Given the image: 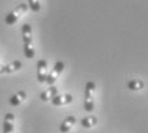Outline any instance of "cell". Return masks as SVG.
Listing matches in <instances>:
<instances>
[{
  "label": "cell",
  "instance_id": "obj_9",
  "mask_svg": "<svg viewBox=\"0 0 148 133\" xmlns=\"http://www.w3.org/2000/svg\"><path fill=\"white\" fill-rule=\"evenodd\" d=\"M27 99V92L26 91H18L17 94L12 95L10 97H9V104L12 105V106L17 108L22 103H24Z\"/></svg>",
  "mask_w": 148,
  "mask_h": 133
},
{
  "label": "cell",
  "instance_id": "obj_14",
  "mask_svg": "<svg viewBox=\"0 0 148 133\" xmlns=\"http://www.w3.org/2000/svg\"><path fill=\"white\" fill-rule=\"evenodd\" d=\"M28 7L31 8V10L37 13V12L41 9V4H40V0H28Z\"/></svg>",
  "mask_w": 148,
  "mask_h": 133
},
{
  "label": "cell",
  "instance_id": "obj_6",
  "mask_svg": "<svg viewBox=\"0 0 148 133\" xmlns=\"http://www.w3.org/2000/svg\"><path fill=\"white\" fill-rule=\"evenodd\" d=\"M22 68V61L21 60H13L8 64H0V74H9L14 73Z\"/></svg>",
  "mask_w": 148,
  "mask_h": 133
},
{
  "label": "cell",
  "instance_id": "obj_12",
  "mask_svg": "<svg viewBox=\"0 0 148 133\" xmlns=\"http://www.w3.org/2000/svg\"><path fill=\"white\" fill-rule=\"evenodd\" d=\"M97 124V118L96 116H86V118H82L81 119V125L83 128H93L95 125Z\"/></svg>",
  "mask_w": 148,
  "mask_h": 133
},
{
  "label": "cell",
  "instance_id": "obj_11",
  "mask_svg": "<svg viewBox=\"0 0 148 133\" xmlns=\"http://www.w3.org/2000/svg\"><path fill=\"white\" fill-rule=\"evenodd\" d=\"M75 122H77L75 116H73V115L66 116V118L63 120V123L60 124L59 131H60L61 133H68V132H69L70 129H72L73 127H74V124H75Z\"/></svg>",
  "mask_w": 148,
  "mask_h": 133
},
{
  "label": "cell",
  "instance_id": "obj_3",
  "mask_svg": "<svg viewBox=\"0 0 148 133\" xmlns=\"http://www.w3.org/2000/svg\"><path fill=\"white\" fill-rule=\"evenodd\" d=\"M27 9H28V5L24 4V3H21V4L17 5L10 13H8L5 15V23H7L8 26H13V24H15L18 22V19L27 12Z\"/></svg>",
  "mask_w": 148,
  "mask_h": 133
},
{
  "label": "cell",
  "instance_id": "obj_1",
  "mask_svg": "<svg viewBox=\"0 0 148 133\" xmlns=\"http://www.w3.org/2000/svg\"><path fill=\"white\" fill-rule=\"evenodd\" d=\"M22 37H23V52L27 59H33L36 54L35 46H33V35L32 27L28 23H24L22 26Z\"/></svg>",
  "mask_w": 148,
  "mask_h": 133
},
{
  "label": "cell",
  "instance_id": "obj_5",
  "mask_svg": "<svg viewBox=\"0 0 148 133\" xmlns=\"http://www.w3.org/2000/svg\"><path fill=\"white\" fill-rule=\"evenodd\" d=\"M37 81L40 83H46L49 76V65H47V60L45 59H40L37 61Z\"/></svg>",
  "mask_w": 148,
  "mask_h": 133
},
{
  "label": "cell",
  "instance_id": "obj_13",
  "mask_svg": "<svg viewBox=\"0 0 148 133\" xmlns=\"http://www.w3.org/2000/svg\"><path fill=\"white\" fill-rule=\"evenodd\" d=\"M126 87L129 90H132V91H139V90L144 87V83L140 79H132V81H129L126 83Z\"/></svg>",
  "mask_w": 148,
  "mask_h": 133
},
{
  "label": "cell",
  "instance_id": "obj_10",
  "mask_svg": "<svg viewBox=\"0 0 148 133\" xmlns=\"http://www.w3.org/2000/svg\"><path fill=\"white\" fill-rule=\"evenodd\" d=\"M58 92H59L58 87H55V86H49V88L44 90V91L40 94V99H41L42 101H49V100L51 101L52 99L58 95Z\"/></svg>",
  "mask_w": 148,
  "mask_h": 133
},
{
  "label": "cell",
  "instance_id": "obj_4",
  "mask_svg": "<svg viewBox=\"0 0 148 133\" xmlns=\"http://www.w3.org/2000/svg\"><path fill=\"white\" fill-rule=\"evenodd\" d=\"M64 67H65V64H64L63 61H56V63L54 64V68H52L51 73H49L47 79H46V85L54 86V83L59 79V77L61 76V73H63Z\"/></svg>",
  "mask_w": 148,
  "mask_h": 133
},
{
  "label": "cell",
  "instance_id": "obj_8",
  "mask_svg": "<svg viewBox=\"0 0 148 133\" xmlns=\"http://www.w3.org/2000/svg\"><path fill=\"white\" fill-rule=\"evenodd\" d=\"M73 101V96L70 94H63V95H56L54 99L51 100V104L54 106H64L68 105Z\"/></svg>",
  "mask_w": 148,
  "mask_h": 133
},
{
  "label": "cell",
  "instance_id": "obj_2",
  "mask_svg": "<svg viewBox=\"0 0 148 133\" xmlns=\"http://www.w3.org/2000/svg\"><path fill=\"white\" fill-rule=\"evenodd\" d=\"M95 92H96V83L88 81L86 83L84 90V110L88 113L95 109Z\"/></svg>",
  "mask_w": 148,
  "mask_h": 133
},
{
  "label": "cell",
  "instance_id": "obj_7",
  "mask_svg": "<svg viewBox=\"0 0 148 133\" xmlns=\"http://www.w3.org/2000/svg\"><path fill=\"white\" fill-rule=\"evenodd\" d=\"M14 114L7 113L4 116V123H3V133H14Z\"/></svg>",
  "mask_w": 148,
  "mask_h": 133
}]
</instances>
